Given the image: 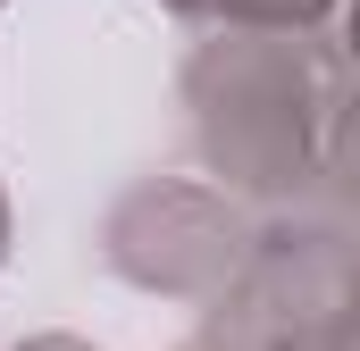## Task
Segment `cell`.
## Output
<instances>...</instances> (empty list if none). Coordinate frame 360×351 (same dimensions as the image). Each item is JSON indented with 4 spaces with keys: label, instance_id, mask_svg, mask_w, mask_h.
Listing matches in <instances>:
<instances>
[{
    "label": "cell",
    "instance_id": "obj_8",
    "mask_svg": "<svg viewBox=\"0 0 360 351\" xmlns=\"http://www.w3.org/2000/svg\"><path fill=\"white\" fill-rule=\"evenodd\" d=\"M160 8H184V17H201V0H160Z\"/></svg>",
    "mask_w": 360,
    "mask_h": 351
},
{
    "label": "cell",
    "instance_id": "obj_1",
    "mask_svg": "<svg viewBox=\"0 0 360 351\" xmlns=\"http://www.w3.org/2000/svg\"><path fill=\"white\" fill-rule=\"evenodd\" d=\"M184 100H193V134L201 159L226 168L235 184H302L327 159V117L344 92L327 84V67L285 42V34H243V42H210L184 67Z\"/></svg>",
    "mask_w": 360,
    "mask_h": 351
},
{
    "label": "cell",
    "instance_id": "obj_4",
    "mask_svg": "<svg viewBox=\"0 0 360 351\" xmlns=\"http://www.w3.org/2000/svg\"><path fill=\"white\" fill-rule=\"evenodd\" d=\"M335 0H201V17H218V25H235V34H302V25H319Z\"/></svg>",
    "mask_w": 360,
    "mask_h": 351
},
{
    "label": "cell",
    "instance_id": "obj_5",
    "mask_svg": "<svg viewBox=\"0 0 360 351\" xmlns=\"http://www.w3.org/2000/svg\"><path fill=\"white\" fill-rule=\"evenodd\" d=\"M319 168L335 176L344 192H360V92L335 100V117H327V159H319Z\"/></svg>",
    "mask_w": 360,
    "mask_h": 351
},
{
    "label": "cell",
    "instance_id": "obj_6",
    "mask_svg": "<svg viewBox=\"0 0 360 351\" xmlns=\"http://www.w3.org/2000/svg\"><path fill=\"white\" fill-rule=\"evenodd\" d=\"M17 351H92V343H76V335H34V343H17Z\"/></svg>",
    "mask_w": 360,
    "mask_h": 351
},
{
    "label": "cell",
    "instance_id": "obj_7",
    "mask_svg": "<svg viewBox=\"0 0 360 351\" xmlns=\"http://www.w3.org/2000/svg\"><path fill=\"white\" fill-rule=\"evenodd\" d=\"M344 59L360 67V0H352V17H344Z\"/></svg>",
    "mask_w": 360,
    "mask_h": 351
},
{
    "label": "cell",
    "instance_id": "obj_3",
    "mask_svg": "<svg viewBox=\"0 0 360 351\" xmlns=\"http://www.w3.org/2000/svg\"><path fill=\"white\" fill-rule=\"evenodd\" d=\"M285 351H360V260L285 284Z\"/></svg>",
    "mask_w": 360,
    "mask_h": 351
},
{
    "label": "cell",
    "instance_id": "obj_10",
    "mask_svg": "<svg viewBox=\"0 0 360 351\" xmlns=\"http://www.w3.org/2000/svg\"><path fill=\"white\" fill-rule=\"evenodd\" d=\"M201 351H226V343H201Z\"/></svg>",
    "mask_w": 360,
    "mask_h": 351
},
{
    "label": "cell",
    "instance_id": "obj_2",
    "mask_svg": "<svg viewBox=\"0 0 360 351\" xmlns=\"http://www.w3.org/2000/svg\"><path fill=\"white\" fill-rule=\"evenodd\" d=\"M117 218H126V226H151L160 251L126 260V276H134V284H160V293H210V284L235 267V243H243L235 209H226L218 192H193V184L134 192Z\"/></svg>",
    "mask_w": 360,
    "mask_h": 351
},
{
    "label": "cell",
    "instance_id": "obj_9",
    "mask_svg": "<svg viewBox=\"0 0 360 351\" xmlns=\"http://www.w3.org/2000/svg\"><path fill=\"white\" fill-rule=\"evenodd\" d=\"M0 251H8V201H0Z\"/></svg>",
    "mask_w": 360,
    "mask_h": 351
}]
</instances>
